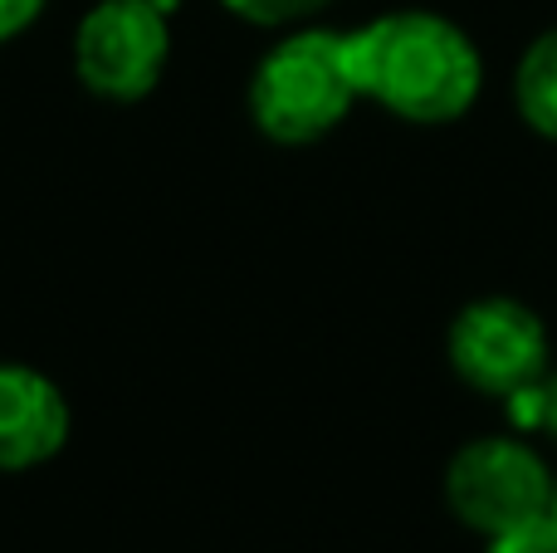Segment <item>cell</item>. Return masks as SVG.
<instances>
[{
	"instance_id": "cell-1",
	"label": "cell",
	"mask_w": 557,
	"mask_h": 553,
	"mask_svg": "<svg viewBox=\"0 0 557 553\" xmlns=\"http://www.w3.org/2000/svg\"><path fill=\"white\" fill-rule=\"evenodd\" d=\"M357 94L416 127L460 123L484 88L480 45L435 10H386L347 29Z\"/></svg>"
},
{
	"instance_id": "cell-2",
	"label": "cell",
	"mask_w": 557,
	"mask_h": 553,
	"mask_svg": "<svg viewBox=\"0 0 557 553\" xmlns=\"http://www.w3.org/2000/svg\"><path fill=\"white\" fill-rule=\"evenodd\" d=\"M357 103L362 94L347 64V29L294 25L250 74V123L278 147L323 143Z\"/></svg>"
},
{
	"instance_id": "cell-3",
	"label": "cell",
	"mask_w": 557,
	"mask_h": 553,
	"mask_svg": "<svg viewBox=\"0 0 557 553\" xmlns=\"http://www.w3.org/2000/svg\"><path fill=\"white\" fill-rule=\"evenodd\" d=\"M445 362L470 392L494 402L519 397L523 388L548 378L553 339L539 309L509 294H480L445 329Z\"/></svg>"
},
{
	"instance_id": "cell-4",
	"label": "cell",
	"mask_w": 557,
	"mask_h": 553,
	"mask_svg": "<svg viewBox=\"0 0 557 553\" xmlns=\"http://www.w3.org/2000/svg\"><path fill=\"white\" fill-rule=\"evenodd\" d=\"M553 470L529 437L504 431V437H474L445 460V509L460 519L470 534L494 539L509 525L553 509Z\"/></svg>"
},
{
	"instance_id": "cell-5",
	"label": "cell",
	"mask_w": 557,
	"mask_h": 553,
	"mask_svg": "<svg viewBox=\"0 0 557 553\" xmlns=\"http://www.w3.org/2000/svg\"><path fill=\"white\" fill-rule=\"evenodd\" d=\"M172 59L166 0H98L74 29V74L103 103H143Z\"/></svg>"
},
{
	"instance_id": "cell-6",
	"label": "cell",
	"mask_w": 557,
	"mask_h": 553,
	"mask_svg": "<svg viewBox=\"0 0 557 553\" xmlns=\"http://www.w3.org/2000/svg\"><path fill=\"white\" fill-rule=\"evenodd\" d=\"M69 397L25 362H0V470H35L69 446Z\"/></svg>"
},
{
	"instance_id": "cell-7",
	"label": "cell",
	"mask_w": 557,
	"mask_h": 553,
	"mask_svg": "<svg viewBox=\"0 0 557 553\" xmlns=\"http://www.w3.org/2000/svg\"><path fill=\"white\" fill-rule=\"evenodd\" d=\"M513 108L529 133L557 143V25L533 35V45L523 49L513 69Z\"/></svg>"
},
{
	"instance_id": "cell-8",
	"label": "cell",
	"mask_w": 557,
	"mask_h": 553,
	"mask_svg": "<svg viewBox=\"0 0 557 553\" xmlns=\"http://www.w3.org/2000/svg\"><path fill=\"white\" fill-rule=\"evenodd\" d=\"M504 411H509V427L519 431V437L548 431V437L557 441V368H548L543 382H533V388H523L519 397L504 402Z\"/></svg>"
},
{
	"instance_id": "cell-9",
	"label": "cell",
	"mask_w": 557,
	"mask_h": 553,
	"mask_svg": "<svg viewBox=\"0 0 557 553\" xmlns=\"http://www.w3.org/2000/svg\"><path fill=\"white\" fill-rule=\"evenodd\" d=\"M235 20L245 25H264V29H294L308 25L313 15H323L333 0H221Z\"/></svg>"
},
{
	"instance_id": "cell-10",
	"label": "cell",
	"mask_w": 557,
	"mask_h": 553,
	"mask_svg": "<svg viewBox=\"0 0 557 553\" xmlns=\"http://www.w3.org/2000/svg\"><path fill=\"white\" fill-rule=\"evenodd\" d=\"M484 553H557V515L543 509V515L523 519V525H509L504 534L484 539Z\"/></svg>"
},
{
	"instance_id": "cell-11",
	"label": "cell",
	"mask_w": 557,
	"mask_h": 553,
	"mask_svg": "<svg viewBox=\"0 0 557 553\" xmlns=\"http://www.w3.org/2000/svg\"><path fill=\"white\" fill-rule=\"evenodd\" d=\"M39 10H45V0H0V45L25 35L39 20Z\"/></svg>"
},
{
	"instance_id": "cell-12",
	"label": "cell",
	"mask_w": 557,
	"mask_h": 553,
	"mask_svg": "<svg viewBox=\"0 0 557 553\" xmlns=\"http://www.w3.org/2000/svg\"><path fill=\"white\" fill-rule=\"evenodd\" d=\"M553 515H557V480H553Z\"/></svg>"
}]
</instances>
